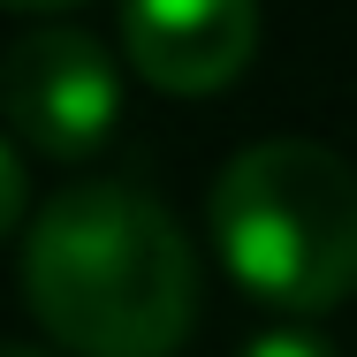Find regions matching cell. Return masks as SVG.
Returning <instances> with one entry per match:
<instances>
[{"instance_id": "obj_1", "label": "cell", "mask_w": 357, "mask_h": 357, "mask_svg": "<svg viewBox=\"0 0 357 357\" xmlns=\"http://www.w3.org/2000/svg\"><path fill=\"white\" fill-rule=\"evenodd\" d=\"M23 304L69 357H175L198 319V251L137 183H69L23 228Z\"/></svg>"}, {"instance_id": "obj_2", "label": "cell", "mask_w": 357, "mask_h": 357, "mask_svg": "<svg viewBox=\"0 0 357 357\" xmlns=\"http://www.w3.org/2000/svg\"><path fill=\"white\" fill-rule=\"evenodd\" d=\"M206 228L228 282L274 312L312 319L357 289V167L335 144H243L213 175Z\"/></svg>"}, {"instance_id": "obj_3", "label": "cell", "mask_w": 357, "mask_h": 357, "mask_svg": "<svg viewBox=\"0 0 357 357\" xmlns=\"http://www.w3.org/2000/svg\"><path fill=\"white\" fill-rule=\"evenodd\" d=\"M0 114H8L23 152L76 167L114 137L122 76H114L99 38H84L69 23H46V31H23L0 54Z\"/></svg>"}, {"instance_id": "obj_4", "label": "cell", "mask_w": 357, "mask_h": 357, "mask_svg": "<svg viewBox=\"0 0 357 357\" xmlns=\"http://www.w3.org/2000/svg\"><path fill=\"white\" fill-rule=\"evenodd\" d=\"M130 69L167 99H206L251 69L259 0H122Z\"/></svg>"}, {"instance_id": "obj_5", "label": "cell", "mask_w": 357, "mask_h": 357, "mask_svg": "<svg viewBox=\"0 0 357 357\" xmlns=\"http://www.w3.org/2000/svg\"><path fill=\"white\" fill-rule=\"evenodd\" d=\"M236 357H335L312 327H266V335H251Z\"/></svg>"}, {"instance_id": "obj_6", "label": "cell", "mask_w": 357, "mask_h": 357, "mask_svg": "<svg viewBox=\"0 0 357 357\" xmlns=\"http://www.w3.org/2000/svg\"><path fill=\"white\" fill-rule=\"evenodd\" d=\"M23 198H31V190H23V160H15V144L0 137V236L23 228Z\"/></svg>"}, {"instance_id": "obj_7", "label": "cell", "mask_w": 357, "mask_h": 357, "mask_svg": "<svg viewBox=\"0 0 357 357\" xmlns=\"http://www.w3.org/2000/svg\"><path fill=\"white\" fill-rule=\"evenodd\" d=\"M0 8H38V15H54V8H76V0H0Z\"/></svg>"}, {"instance_id": "obj_8", "label": "cell", "mask_w": 357, "mask_h": 357, "mask_svg": "<svg viewBox=\"0 0 357 357\" xmlns=\"http://www.w3.org/2000/svg\"><path fill=\"white\" fill-rule=\"evenodd\" d=\"M0 357H46V350H23V342H0Z\"/></svg>"}]
</instances>
